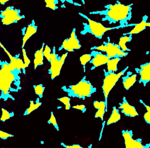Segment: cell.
<instances>
[{"instance_id": "1", "label": "cell", "mask_w": 150, "mask_h": 148, "mask_svg": "<svg viewBox=\"0 0 150 148\" xmlns=\"http://www.w3.org/2000/svg\"><path fill=\"white\" fill-rule=\"evenodd\" d=\"M133 4H125L119 1L113 4H107L104 9L90 12V14L102 16L101 20L110 24L119 23L126 27L134 26L135 23H129L132 18Z\"/></svg>"}, {"instance_id": "2", "label": "cell", "mask_w": 150, "mask_h": 148, "mask_svg": "<svg viewBox=\"0 0 150 148\" xmlns=\"http://www.w3.org/2000/svg\"><path fill=\"white\" fill-rule=\"evenodd\" d=\"M20 72L11 62L0 60V90L5 96H8L9 91L13 82H20Z\"/></svg>"}, {"instance_id": "3", "label": "cell", "mask_w": 150, "mask_h": 148, "mask_svg": "<svg viewBox=\"0 0 150 148\" xmlns=\"http://www.w3.org/2000/svg\"><path fill=\"white\" fill-rule=\"evenodd\" d=\"M62 89L66 92L68 96L85 100L91 96L97 91V89L87 80L86 76H83L77 83L69 86H63Z\"/></svg>"}, {"instance_id": "4", "label": "cell", "mask_w": 150, "mask_h": 148, "mask_svg": "<svg viewBox=\"0 0 150 148\" xmlns=\"http://www.w3.org/2000/svg\"><path fill=\"white\" fill-rule=\"evenodd\" d=\"M79 14L87 22L83 23V30L80 32L82 35L91 34L96 38L100 40L107 32L124 28L123 26L120 25L113 27H107L99 22L92 20L83 13L79 12Z\"/></svg>"}, {"instance_id": "5", "label": "cell", "mask_w": 150, "mask_h": 148, "mask_svg": "<svg viewBox=\"0 0 150 148\" xmlns=\"http://www.w3.org/2000/svg\"><path fill=\"white\" fill-rule=\"evenodd\" d=\"M128 69L129 67H127L123 70L118 73L108 72L105 69L103 70L104 79L103 80L102 89L105 97V101L107 105H108V99L110 91L115 86L119 79L124 76Z\"/></svg>"}, {"instance_id": "6", "label": "cell", "mask_w": 150, "mask_h": 148, "mask_svg": "<svg viewBox=\"0 0 150 148\" xmlns=\"http://www.w3.org/2000/svg\"><path fill=\"white\" fill-rule=\"evenodd\" d=\"M108 40L104 41L102 45L99 46H95L91 47V50H97L103 52L105 53V54L110 59L115 58H122L126 57L128 55V52H125L121 49L118 44L110 41L109 38Z\"/></svg>"}, {"instance_id": "7", "label": "cell", "mask_w": 150, "mask_h": 148, "mask_svg": "<svg viewBox=\"0 0 150 148\" xmlns=\"http://www.w3.org/2000/svg\"><path fill=\"white\" fill-rule=\"evenodd\" d=\"M68 53L63 54L62 56H59L56 53V47H54L52 50V54L50 58V67L48 69V74L52 80L55 79L60 74L62 67L64 65Z\"/></svg>"}, {"instance_id": "8", "label": "cell", "mask_w": 150, "mask_h": 148, "mask_svg": "<svg viewBox=\"0 0 150 148\" xmlns=\"http://www.w3.org/2000/svg\"><path fill=\"white\" fill-rule=\"evenodd\" d=\"M25 18L24 15H21V11L14 6H8L3 10L0 11V18L4 25L16 23Z\"/></svg>"}, {"instance_id": "9", "label": "cell", "mask_w": 150, "mask_h": 148, "mask_svg": "<svg viewBox=\"0 0 150 148\" xmlns=\"http://www.w3.org/2000/svg\"><path fill=\"white\" fill-rule=\"evenodd\" d=\"M81 47L82 46L76 33V28H74L69 38L63 40L58 50L61 51L63 50L68 52H74L76 50H79Z\"/></svg>"}, {"instance_id": "10", "label": "cell", "mask_w": 150, "mask_h": 148, "mask_svg": "<svg viewBox=\"0 0 150 148\" xmlns=\"http://www.w3.org/2000/svg\"><path fill=\"white\" fill-rule=\"evenodd\" d=\"M122 136L124 139V144L126 148H149L150 143L144 145L142 139L133 138V132L132 130H122Z\"/></svg>"}, {"instance_id": "11", "label": "cell", "mask_w": 150, "mask_h": 148, "mask_svg": "<svg viewBox=\"0 0 150 148\" xmlns=\"http://www.w3.org/2000/svg\"><path fill=\"white\" fill-rule=\"evenodd\" d=\"M91 54L92 59L89 62L92 65L91 70H94L98 67L106 64L110 59L106 55L103 54L100 51L92 50Z\"/></svg>"}, {"instance_id": "12", "label": "cell", "mask_w": 150, "mask_h": 148, "mask_svg": "<svg viewBox=\"0 0 150 148\" xmlns=\"http://www.w3.org/2000/svg\"><path fill=\"white\" fill-rule=\"evenodd\" d=\"M135 70L140 76L139 83L145 87L150 82V62L142 64Z\"/></svg>"}, {"instance_id": "13", "label": "cell", "mask_w": 150, "mask_h": 148, "mask_svg": "<svg viewBox=\"0 0 150 148\" xmlns=\"http://www.w3.org/2000/svg\"><path fill=\"white\" fill-rule=\"evenodd\" d=\"M119 109H120L122 113L127 117L134 118L139 116L135 107L128 103L125 97L122 98V102L119 103Z\"/></svg>"}, {"instance_id": "14", "label": "cell", "mask_w": 150, "mask_h": 148, "mask_svg": "<svg viewBox=\"0 0 150 148\" xmlns=\"http://www.w3.org/2000/svg\"><path fill=\"white\" fill-rule=\"evenodd\" d=\"M38 26L34 20L24 29H22L23 37L22 39V48H24L28 40L38 31Z\"/></svg>"}, {"instance_id": "15", "label": "cell", "mask_w": 150, "mask_h": 148, "mask_svg": "<svg viewBox=\"0 0 150 148\" xmlns=\"http://www.w3.org/2000/svg\"><path fill=\"white\" fill-rule=\"evenodd\" d=\"M0 47L6 53V54L8 55V57H9L11 63L16 67L18 70L20 72V74H21L22 71H23L24 74H25V69L26 68L25 67L23 61L22 59L17 57H17H14V56H12L11 54L7 50V49L5 48V47L2 44L1 41H0Z\"/></svg>"}, {"instance_id": "16", "label": "cell", "mask_w": 150, "mask_h": 148, "mask_svg": "<svg viewBox=\"0 0 150 148\" xmlns=\"http://www.w3.org/2000/svg\"><path fill=\"white\" fill-rule=\"evenodd\" d=\"M93 106L97 110L94 118H100L102 121H104V115L107 112L108 105L105 101H95L93 102Z\"/></svg>"}, {"instance_id": "17", "label": "cell", "mask_w": 150, "mask_h": 148, "mask_svg": "<svg viewBox=\"0 0 150 148\" xmlns=\"http://www.w3.org/2000/svg\"><path fill=\"white\" fill-rule=\"evenodd\" d=\"M137 74H133L131 71L127 72V74L122 76V84L124 89L126 90H129L131 87L134 86L137 81Z\"/></svg>"}, {"instance_id": "18", "label": "cell", "mask_w": 150, "mask_h": 148, "mask_svg": "<svg viewBox=\"0 0 150 148\" xmlns=\"http://www.w3.org/2000/svg\"><path fill=\"white\" fill-rule=\"evenodd\" d=\"M148 16L144 15L142 17V21L138 23H135L133 30L128 33H124L123 35H131L137 34L144 30L147 28V23L148 22Z\"/></svg>"}, {"instance_id": "19", "label": "cell", "mask_w": 150, "mask_h": 148, "mask_svg": "<svg viewBox=\"0 0 150 148\" xmlns=\"http://www.w3.org/2000/svg\"><path fill=\"white\" fill-rule=\"evenodd\" d=\"M45 3L46 7L53 10H56L59 8V2L62 3H68L74 4L75 6H80L79 4L75 2L73 0H44Z\"/></svg>"}, {"instance_id": "20", "label": "cell", "mask_w": 150, "mask_h": 148, "mask_svg": "<svg viewBox=\"0 0 150 148\" xmlns=\"http://www.w3.org/2000/svg\"><path fill=\"white\" fill-rule=\"evenodd\" d=\"M45 43H43L41 48L37 50L34 54V59L33 60L34 69H37L39 66H42L44 64V49Z\"/></svg>"}, {"instance_id": "21", "label": "cell", "mask_w": 150, "mask_h": 148, "mask_svg": "<svg viewBox=\"0 0 150 148\" xmlns=\"http://www.w3.org/2000/svg\"><path fill=\"white\" fill-rule=\"evenodd\" d=\"M121 118V117L119 109H117L115 106H114L112 108V113L107 121V125L109 126L112 124L117 123L120 120Z\"/></svg>"}, {"instance_id": "22", "label": "cell", "mask_w": 150, "mask_h": 148, "mask_svg": "<svg viewBox=\"0 0 150 148\" xmlns=\"http://www.w3.org/2000/svg\"><path fill=\"white\" fill-rule=\"evenodd\" d=\"M132 40V35H122L119 40V44L118 45L120 47L121 49L125 52H129L131 51L129 48L127 47V44L128 42H130Z\"/></svg>"}, {"instance_id": "23", "label": "cell", "mask_w": 150, "mask_h": 148, "mask_svg": "<svg viewBox=\"0 0 150 148\" xmlns=\"http://www.w3.org/2000/svg\"><path fill=\"white\" fill-rule=\"evenodd\" d=\"M121 58H115L110 59L107 63V71L109 72L116 73L118 71V64Z\"/></svg>"}, {"instance_id": "24", "label": "cell", "mask_w": 150, "mask_h": 148, "mask_svg": "<svg viewBox=\"0 0 150 148\" xmlns=\"http://www.w3.org/2000/svg\"><path fill=\"white\" fill-rule=\"evenodd\" d=\"M41 105H42V103L40 101L39 98H38L35 103H34L33 101H31L30 102V106L25 110L24 115H27L30 114L32 112L34 111V110L38 109L39 107H40Z\"/></svg>"}, {"instance_id": "25", "label": "cell", "mask_w": 150, "mask_h": 148, "mask_svg": "<svg viewBox=\"0 0 150 148\" xmlns=\"http://www.w3.org/2000/svg\"><path fill=\"white\" fill-rule=\"evenodd\" d=\"M92 59V55L90 54H85L80 56L79 58V61L83 69L84 72L86 71V67L88 62H90Z\"/></svg>"}, {"instance_id": "26", "label": "cell", "mask_w": 150, "mask_h": 148, "mask_svg": "<svg viewBox=\"0 0 150 148\" xmlns=\"http://www.w3.org/2000/svg\"><path fill=\"white\" fill-rule=\"evenodd\" d=\"M140 103L144 106L146 112L144 115V119L147 124L150 125V106L146 104L142 100H140Z\"/></svg>"}, {"instance_id": "27", "label": "cell", "mask_w": 150, "mask_h": 148, "mask_svg": "<svg viewBox=\"0 0 150 148\" xmlns=\"http://www.w3.org/2000/svg\"><path fill=\"white\" fill-rule=\"evenodd\" d=\"M35 94L39 97L40 98H42L44 95L45 90V87L42 84L33 85Z\"/></svg>"}, {"instance_id": "28", "label": "cell", "mask_w": 150, "mask_h": 148, "mask_svg": "<svg viewBox=\"0 0 150 148\" xmlns=\"http://www.w3.org/2000/svg\"><path fill=\"white\" fill-rule=\"evenodd\" d=\"M58 100L65 106L66 110H70L71 107V103H70L71 99L69 96L62 97L58 98Z\"/></svg>"}, {"instance_id": "29", "label": "cell", "mask_w": 150, "mask_h": 148, "mask_svg": "<svg viewBox=\"0 0 150 148\" xmlns=\"http://www.w3.org/2000/svg\"><path fill=\"white\" fill-rule=\"evenodd\" d=\"M47 123L48 124H51L52 125L54 128H55L57 131L59 132V125H58V123H57V120H56V118L54 116V114L53 112H51V116H50V118L47 121Z\"/></svg>"}, {"instance_id": "30", "label": "cell", "mask_w": 150, "mask_h": 148, "mask_svg": "<svg viewBox=\"0 0 150 148\" xmlns=\"http://www.w3.org/2000/svg\"><path fill=\"white\" fill-rule=\"evenodd\" d=\"M52 50L48 45H45L44 49V57L46 58L47 61L49 62L52 54Z\"/></svg>"}, {"instance_id": "31", "label": "cell", "mask_w": 150, "mask_h": 148, "mask_svg": "<svg viewBox=\"0 0 150 148\" xmlns=\"http://www.w3.org/2000/svg\"><path fill=\"white\" fill-rule=\"evenodd\" d=\"M22 53H23V62L25 68L28 67L30 63V60L27 56L26 52L24 48H22Z\"/></svg>"}, {"instance_id": "32", "label": "cell", "mask_w": 150, "mask_h": 148, "mask_svg": "<svg viewBox=\"0 0 150 148\" xmlns=\"http://www.w3.org/2000/svg\"><path fill=\"white\" fill-rule=\"evenodd\" d=\"M2 111V114L1 118V121H5V120L9 119L11 117V113H10L6 110L3 109Z\"/></svg>"}, {"instance_id": "33", "label": "cell", "mask_w": 150, "mask_h": 148, "mask_svg": "<svg viewBox=\"0 0 150 148\" xmlns=\"http://www.w3.org/2000/svg\"><path fill=\"white\" fill-rule=\"evenodd\" d=\"M72 107L73 109H75V110L80 111L83 113H85L86 111V107L83 104L76 105Z\"/></svg>"}, {"instance_id": "34", "label": "cell", "mask_w": 150, "mask_h": 148, "mask_svg": "<svg viewBox=\"0 0 150 148\" xmlns=\"http://www.w3.org/2000/svg\"><path fill=\"white\" fill-rule=\"evenodd\" d=\"M61 145L66 148H83L79 144H74L73 145H67L63 142L61 143Z\"/></svg>"}, {"instance_id": "35", "label": "cell", "mask_w": 150, "mask_h": 148, "mask_svg": "<svg viewBox=\"0 0 150 148\" xmlns=\"http://www.w3.org/2000/svg\"><path fill=\"white\" fill-rule=\"evenodd\" d=\"M11 0H0V4L1 5H4L6 3L9 1Z\"/></svg>"}, {"instance_id": "36", "label": "cell", "mask_w": 150, "mask_h": 148, "mask_svg": "<svg viewBox=\"0 0 150 148\" xmlns=\"http://www.w3.org/2000/svg\"><path fill=\"white\" fill-rule=\"evenodd\" d=\"M147 27H150V22H147Z\"/></svg>"}, {"instance_id": "37", "label": "cell", "mask_w": 150, "mask_h": 148, "mask_svg": "<svg viewBox=\"0 0 150 148\" xmlns=\"http://www.w3.org/2000/svg\"><path fill=\"white\" fill-rule=\"evenodd\" d=\"M80 1H81V2L83 3V4H85V0H80Z\"/></svg>"}, {"instance_id": "38", "label": "cell", "mask_w": 150, "mask_h": 148, "mask_svg": "<svg viewBox=\"0 0 150 148\" xmlns=\"http://www.w3.org/2000/svg\"><path fill=\"white\" fill-rule=\"evenodd\" d=\"M1 4H0V6H1Z\"/></svg>"}]
</instances>
